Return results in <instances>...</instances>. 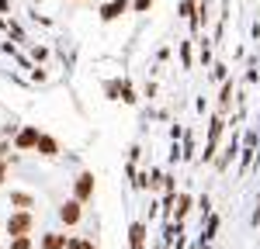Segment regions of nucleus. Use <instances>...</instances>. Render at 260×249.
<instances>
[{
  "mask_svg": "<svg viewBox=\"0 0 260 249\" xmlns=\"http://www.w3.org/2000/svg\"><path fill=\"white\" fill-rule=\"evenodd\" d=\"M194 14H198V0H180V18L194 21Z\"/></svg>",
  "mask_w": 260,
  "mask_h": 249,
  "instance_id": "obj_14",
  "label": "nucleus"
},
{
  "mask_svg": "<svg viewBox=\"0 0 260 249\" xmlns=\"http://www.w3.org/2000/svg\"><path fill=\"white\" fill-rule=\"evenodd\" d=\"M212 80H219V83L229 80V73H225V66H222V62H212Z\"/></svg>",
  "mask_w": 260,
  "mask_h": 249,
  "instance_id": "obj_17",
  "label": "nucleus"
},
{
  "mask_svg": "<svg viewBox=\"0 0 260 249\" xmlns=\"http://www.w3.org/2000/svg\"><path fill=\"white\" fill-rule=\"evenodd\" d=\"M132 11V0H108V4H101L98 18L104 21V24H111V21H118L121 14H128Z\"/></svg>",
  "mask_w": 260,
  "mask_h": 249,
  "instance_id": "obj_5",
  "label": "nucleus"
},
{
  "mask_svg": "<svg viewBox=\"0 0 260 249\" xmlns=\"http://www.w3.org/2000/svg\"><path fill=\"white\" fill-rule=\"evenodd\" d=\"M66 242H70V235H62V232H45L39 239L42 249H66Z\"/></svg>",
  "mask_w": 260,
  "mask_h": 249,
  "instance_id": "obj_8",
  "label": "nucleus"
},
{
  "mask_svg": "<svg viewBox=\"0 0 260 249\" xmlns=\"http://www.w3.org/2000/svg\"><path fill=\"white\" fill-rule=\"evenodd\" d=\"M118 94H121V80H108L104 83V97H108V101H118Z\"/></svg>",
  "mask_w": 260,
  "mask_h": 249,
  "instance_id": "obj_15",
  "label": "nucleus"
},
{
  "mask_svg": "<svg viewBox=\"0 0 260 249\" xmlns=\"http://www.w3.org/2000/svg\"><path fill=\"white\" fill-rule=\"evenodd\" d=\"M201 62L212 66V49H208V42H201Z\"/></svg>",
  "mask_w": 260,
  "mask_h": 249,
  "instance_id": "obj_23",
  "label": "nucleus"
},
{
  "mask_svg": "<svg viewBox=\"0 0 260 249\" xmlns=\"http://www.w3.org/2000/svg\"><path fill=\"white\" fill-rule=\"evenodd\" d=\"M80 249H98V246H94L90 239H83V242H80Z\"/></svg>",
  "mask_w": 260,
  "mask_h": 249,
  "instance_id": "obj_26",
  "label": "nucleus"
},
{
  "mask_svg": "<svg viewBox=\"0 0 260 249\" xmlns=\"http://www.w3.org/2000/svg\"><path fill=\"white\" fill-rule=\"evenodd\" d=\"M39 156H45V159H52V156H59L62 149H59V139L56 135H49V132H42V139H39V149H35Z\"/></svg>",
  "mask_w": 260,
  "mask_h": 249,
  "instance_id": "obj_6",
  "label": "nucleus"
},
{
  "mask_svg": "<svg viewBox=\"0 0 260 249\" xmlns=\"http://www.w3.org/2000/svg\"><path fill=\"white\" fill-rule=\"evenodd\" d=\"M132 187H136V190H146V187H149V173H136Z\"/></svg>",
  "mask_w": 260,
  "mask_h": 249,
  "instance_id": "obj_22",
  "label": "nucleus"
},
{
  "mask_svg": "<svg viewBox=\"0 0 260 249\" xmlns=\"http://www.w3.org/2000/svg\"><path fill=\"white\" fill-rule=\"evenodd\" d=\"M45 59H49V49H45V45H35V49H31V62L39 66V62H45Z\"/></svg>",
  "mask_w": 260,
  "mask_h": 249,
  "instance_id": "obj_18",
  "label": "nucleus"
},
{
  "mask_svg": "<svg viewBox=\"0 0 260 249\" xmlns=\"http://www.w3.org/2000/svg\"><path fill=\"white\" fill-rule=\"evenodd\" d=\"M229 107H233V80H225V83H222V90H219V114H222V118L229 114Z\"/></svg>",
  "mask_w": 260,
  "mask_h": 249,
  "instance_id": "obj_10",
  "label": "nucleus"
},
{
  "mask_svg": "<svg viewBox=\"0 0 260 249\" xmlns=\"http://www.w3.org/2000/svg\"><path fill=\"white\" fill-rule=\"evenodd\" d=\"M0 28H7V21H4V18H0Z\"/></svg>",
  "mask_w": 260,
  "mask_h": 249,
  "instance_id": "obj_27",
  "label": "nucleus"
},
{
  "mask_svg": "<svg viewBox=\"0 0 260 249\" xmlns=\"http://www.w3.org/2000/svg\"><path fill=\"white\" fill-rule=\"evenodd\" d=\"M4 232H7L11 239H18V235H31V232H35V215H31V211H11V218H7Z\"/></svg>",
  "mask_w": 260,
  "mask_h": 249,
  "instance_id": "obj_2",
  "label": "nucleus"
},
{
  "mask_svg": "<svg viewBox=\"0 0 260 249\" xmlns=\"http://www.w3.org/2000/svg\"><path fill=\"white\" fill-rule=\"evenodd\" d=\"M118 101H125V104H136L139 97H136V87L128 80H121V94H118Z\"/></svg>",
  "mask_w": 260,
  "mask_h": 249,
  "instance_id": "obj_13",
  "label": "nucleus"
},
{
  "mask_svg": "<svg viewBox=\"0 0 260 249\" xmlns=\"http://www.w3.org/2000/svg\"><path fill=\"white\" fill-rule=\"evenodd\" d=\"M0 239H4V228H0Z\"/></svg>",
  "mask_w": 260,
  "mask_h": 249,
  "instance_id": "obj_28",
  "label": "nucleus"
},
{
  "mask_svg": "<svg viewBox=\"0 0 260 249\" xmlns=\"http://www.w3.org/2000/svg\"><path fill=\"white\" fill-rule=\"evenodd\" d=\"M174 215H177V218H184V215H187V211H191V208H194V197H191V194H177V201H174Z\"/></svg>",
  "mask_w": 260,
  "mask_h": 249,
  "instance_id": "obj_11",
  "label": "nucleus"
},
{
  "mask_svg": "<svg viewBox=\"0 0 260 249\" xmlns=\"http://www.w3.org/2000/svg\"><path fill=\"white\" fill-rule=\"evenodd\" d=\"M11 208H14V211H31V208H35V194H28V190H11Z\"/></svg>",
  "mask_w": 260,
  "mask_h": 249,
  "instance_id": "obj_7",
  "label": "nucleus"
},
{
  "mask_svg": "<svg viewBox=\"0 0 260 249\" xmlns=\"http://www.w3.org/2000/svg\"><path fill=\"white\" fill-rule=\"evenodd\" d=\"M18 128H21V124H0V139H11V142H14Z\"/></svg>",
  "mask_w": 260,
  "mask_h": 249,
  "instance_id": "obj_21",
  "label": "nucleus"
},
{
  "mask_svg": "<svg viewBox=\"0 0 260 249\" xmlns=\"http://www.w3.org/2000/svg\"><path fill=\"white\" fill-rule=\"evenodd\" d=\"M35 242H31V235H18V239H11V246L7 249H31Z\"/></svg>",
  "mask_w": 260,
  "mask_h": 249,
  "instance_id": "obj_16",
  "label": "nucleus"
},
{
  "mask_svg": "<svg viewBox=\"0 0 260 249\" xmlns=\"http://www.w3.org/2000/svg\"><path fill=\"white\" fill-rule=\"evenodd\" d=\"M31 80H35V83H45V80H49V73H45V69H39V66H35V69H31Z\"/></svg>",
  "mask_w": 260,
  "mask_h": 249,
  "instance_id": "obj_24",
  "label": "nucleus"
},
{
  "mask_svg": "<svg viewBox=\"0 0 260 249\" xmlns=\"http://www.w3.org/2000/svg\"><path fill=\"white\" fill-rule=\"evenodd\" d=\"M153 4H156V0H132V14H146Z\"/></svg>",
  "mask_w": 260,
  "mask_h": 249,
  "instance_id": "obj_20",
  "label": "nucleus"
},
{
  "mask_svg": "<svg viewBox=\"0 0 260 249\" xmlns=\"http://www.w3.org/2000/svg\"><path fill=\"white\" fill-rule=\"evenodd\" d=\"M7 173H11V170H7V159H0V187L7 184Z\"/></svg>",
  "mask_w": 260,
  "mask_h": 249,
  "instance_id": "obj_25",
  "label": "nucleus"
},
{
  "mask_svg": "<svg viewBox=\"0 0 260 249\" xmlns=\"http://www.w3.org/2000/svg\"><path fill=\"white\" fill-rule=\"evenodd\" d=\"M56 215H59V222H62L66 228H77V225L83 222V204L70 197V201H62V204H59V211H56Z\"/></svg>",
  "mask_w": 260,
  "mask_h": 249,
  "instance_id": "obj_4",
  "label": "nucleus"
},
{
  "mask_svg": "<svg viewBox=\"0 0 260 249\" xmlns=\"http://www.w3.org/2000/svg\"><path fill=\"white\" fill-rule=\"evenodd\" d=\"M39 139H42L39 124H21L11 145H14V152H35V149H39Z\"/></svg>",
  "mask_w": 260,
  "mask_h": 249,
  "instance_id": "obj_3",
  "label": "nucleus"
},
{
  "mask_svg": "<svg viewBox=\"0 0 260 249\" xmlns=\"http://www.w3.org/2000/svg\"><path fill=\"white\" fill-rule=\"evenodd\" d=\"M73 4H83V0H73Z\"/></svg>",
  "mask_w": 260,
  "mask_h": 249,
  "instance_id": "obj_29",
  "label": "nucleus"
},
{
  "mask_svg": "<svg viewBox=\"0 0 260 249\" xmlns=\"http://www.w3.org/2000/svg\"><path fill=\"white\" fill-rule=\"evenodd\" d=\"M180 62L184 69H191V42H180Z\"/></svg>",
  "mask_w": 260,
  "mask_h": 249,
  "instance_id": "obj_19",
  "label": "nucleus"
},
{
  "mask_svg": "<svg viewBox=\"0 0 260 249\" xmlns=\"http://www.w3.org/2000/svg\"><path fill=\"white\" fill-rule=\"evenodd\" d=\"M128 246L146 249V225H142V222H132V225H128Z\"/></svg>",
  "mask_w": 260,
  "mask_h": 249,
  "instance_id": "obj_9",
  "label": "nucleus"
},
{
  "mask_svg": "<svg viewBox=\"0 0 260 249\" xmlns=\"http://www.w3.org/2000/svg\"><path fill=\"white\" fill-rule=\"evenodd\" d=\"M94 194H98V177H94V170H80V173H77V180H73V201L90 204V201H94Z\"/></svg>",
  "mask_w": 260,
  "mask_h": 249,
  "instance_id": "obj_1",
  "label": "nucleus"
},
{
  "mask_svg": "<svg viewBox=\"0 0 260 249\" xmlns=\"http://www.w3.org/2000/svg\"><path fill=\"white\" fill-rule=\"evenodd\" d=\"M233 156H236V139H233V142H229V145H225V149H222V156H219V159H215V166H219V170H225Z\"/></svg>",
  "mask_w": 260,
  "mask_h": 249,
  "instance_id": "obj_12",
  "label": "nucleus"
}]
</instances>
